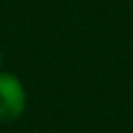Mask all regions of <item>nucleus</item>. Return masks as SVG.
<instances>
[{
	"mask_svg": "<svg viewBox=\"0 0 133 133\" xmlns=\"http://www.w3.org/2000/svg\"><path fill=\"white\" fill-rule=\"evenodd\" d=\"M27 106V91L15 73L0 71V123L17 121Z\"/></svg>",
	"mask_w": 133,
	"mask_h": 133,
	"instance_id": "1",
	"label": "nucleus"
},
{
	"mask_svg": "<svg viewBox=\"0 0 133 133\" xmlns=\"http://www.w3.org/2000/svg\"><path fill=\"white\" fill-rule=\"evenodd\" d=\"M0 64H2V52H0Z\"/></svg>",
	"mask_w": 133,
	"mask_h": 133,
	"instance_id": "2",
	"label": "nucleus"
}]
</instances>
